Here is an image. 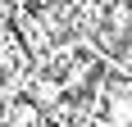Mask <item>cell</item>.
<instances>
[{
    "label": "cell",
    "instance_id": "1",
    "mask_svg": "<svg viewBox=\"0 0 132 127\" xmlns=\"http://www.w3.org/2000/svg\"><path fill=\"white\" fill-rule=\"evenodd\" d=\"M105 27L114 32V37H128V41H132V5H128V0L105 5Z\"/></svg>",
    "mask_w": 132,
    "mask_h": 127
},
{
    "label": "cell",
    "instance_id": "2",
    "mask_svg": "<svg viewBox=\"0 0 132 127\" xmlns=\"http://www.w3.org/2000/svg\"><path fill=\"white\" fill-rule=\"evenodd\" d=\"M5 18H9V9H5V5H0V37H5V32H9V27H5Z\"/></svg>",
    "mask_w": 132,
    "mask_h": 127
}]
</instances>
